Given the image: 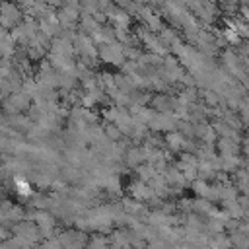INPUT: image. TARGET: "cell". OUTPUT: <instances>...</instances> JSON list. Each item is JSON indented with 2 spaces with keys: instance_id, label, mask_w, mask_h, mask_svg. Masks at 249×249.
Here are the masks:
<instances>
[{
  "instance_id": "1",
  "label": "cell",
  "mask_w": 249,
  "mask_h": 249,
  "mask_svg": "<svg viewBox=\"0 0 249 249\" xmlns=\"http://www.w3.org/2000/svg\"><path fill=\"white\" fill-rule=\"evenodd\" d=\"M0 6H2V2H0Z\"/></svg>"
}]
</instances>
